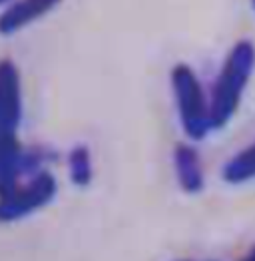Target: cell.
<instances>
[{
  "mask_svg": "<svg viewBox=\"0 0 255 261\" xmlns=\"http://www.w3.org/2000/svg\"><path fill=\"white\" fill-rule=\"evenodd\" d=\"M255 72V44L241 38L230 48L210 92L212 128L221 130L235 118Z\"/></svg>",
  "mask_w": 255,
  "mask_h": 261,
  "instance_id": "6da1fadb",
  "label": "cell"
},
{
  "mask_svg": "<svg viewBox=\"0 0 255 261\" xmlns=\"http://www.w3.org/2000/svg\"><path fill=\"white\" fill-rule=\"evenodd\" d=\"M170 84L182 130L191 142H201L210 132H213L210 94H206L195 70L186 62L171 68Z\"/></svg>",
  "mask_w": 255,
  "mask_h": 261,
  "instance_id": "7a4b0ae2",
  "label": "cell"
},
{
  "mask_svg": "<svg viewBox=\"0 0 255 261\" xmlns=\"http://www.w3.org/2000/svg\"><path fill=\"white\" fill-rule=\"evenodd\" d=\"M22 122V84L20 72L8 58L0 60V162L16 152L18 126Z\"/></svg>",
  "mask_w": 255,
  "mask_h": 261,
  "instance_id": "3957f363",
  "label": "cell"
},
{
  "mask_svg": "<svg viewBox=\"0 0 255 261\" xmlns=\"http://www.w3.org/2000/svg\"><path fill=\"white\" fill-rule=\"evenodd\" d=\"M56 192H58V181L48 170L22 181L8 194L0 196V223L20 221L36 214L56 197Z\"/></svg>",
  "mask_w": 255,
  "mask_h": 261,
  "instance_id": "277c9868",
  "label": "cell"
},
{
  "mask_svg": "<svg viewBox=\"0 0 255 261\" xmlns=\"http://www.w3.org/2000/svg\"><path fill=\"white\" fill-rule=\"evenodd\" d=\"M48 152L42 148H24L20 146L12 155L0 162V196L8 194L18 184L44 172Z\"/></svg>",
  "mask_w": 255,
  "mask_h": 261,
  "instance_id": "5b68a950",
  "label": "cell"
},
{
  "mask_svg": "<svg viewBox=\"0 0 255 261\" xmlns=\"http://www.w3.org/2000/svg\"><path fill=\"white\" fill-rule=\"evenodd\" d=\"M173 174L177 179V186L184 194H201L206 188V170H203V162L201 155L195 150V146L191 144H177L173 148Z\"/></svg>",
  "mask_w": 255,
  "mask_h": 261,
  "instance_id": "8992f818",
  "label": "cell"
},
{
  "mask_svg": "<svg viewBox=\"0 0 255 261\" xmlns=\"http://www.w3.org/2000/svg\"><path fill=\"white\" fill-rule=\"evenodd\" d=\"M62 0H16L0 14V34L10 36L54 10Z\"/></svg>",
  "mask_w": 255,
  "mask_h": 261,
  "instance_id": "52a82bcc",
  "label": "cell"
},
{
  "mask_svg": "<svg viewBox=\"0 0 255 261\" xmlns=\"http://www.w3.org/2000/svg\"><path fill=\"white\" fill-rule=\"evenodd\" d=\"M221 177L230 186H241L245 181L255 179V142L241 148L223 164Z\"/></svg>",
  "mask_w": 255,
  "mask_h": 261,
  "instance_id": "ba28073f",
  "label": "cell"
},
{
  "mask_svg": "<svg viewBox=\"0 0 255 261\" xmlns=\"http://www.w3.org/2000/svg\"><path fill=\"white\" fill-rule=\"evenodd\" d=\"M68 175L76 188H88L94 179V164L92 152L84 144L74 146L68 152Z\"/></svg>",
  "mask_w": 255,
  "mask_h": 261,
  "instance_id": "9c48e42d",
  "label": "cell"
},
{
  "mask_svg": "<svg viewBox=\"0 0 255 261\" xmlns=\"http://www.w3.org/2000/svg\"><path fill=\"white\" fill-rule=\"evenodd\" d=\"M239 261H255V245H251V247L243 253V257H241Z\"/></svg>",
  "mask_w": 255,
  "mask_h": 261,
  "instance_id": "30bf717a",
  "label": "cell"
},
{
  "mask_svg": "<svg viewBox=\"0 0 255 261\" xmlns=\"http://www.w3.org/2000/svg\"><path fill=\"white\" fill-rule=\"evenodd\" d=\"M6 2H10V0H0V6H2V4H6Z\"/></svg>",
  "mask_w": 255,
  "mask_h": 261,
  "instance_id": "8fae6325",
  "label": "cell"
},
{
  "mask_svg": "<svg viewBox=\"0 0 255 261\" xmlns=\"http://www.w3.org/2000/svg\"><path fill=\"white\" fill-rule=\"evenodd\" d=\"M251 6H253V10H255V0H251Z\"/></svg>",
  "mask_w": 255,
  "mask_h": 261,
  "instance_id": "7c38bea8",
  "label": "cell"
},
{
  "mask_svg": "<svg viewBox=\"0 0 255 261\" xmlns=\"http://www.w3.org/2000/svg\"><path fill=\"white\" fill-rule=\"evenodd\" d=\"M182 261H190V259H182Z\"/></svg>",
  "mask_w": 255,
  "mask_h": 261,
  "instance_id": "4fadbf2b",
  "label": "cell"
}]
</instances>
